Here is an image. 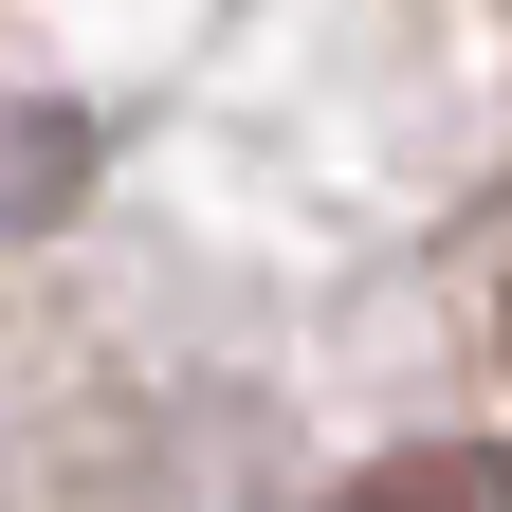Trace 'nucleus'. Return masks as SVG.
<instances>
[{
	"instance_id": "1",
	"label": "nucleus",
	"mask_w": 512,
	"mask_h": 512,
	"mask_svg": "<svg viewBox=\"0 0 512 512\" xmlns=\"http://www.w3.org/2000/svg\"><path fill=\"white\" fill-rule=\"evenodd\" d=\"M366 512H512L494 458H403V476H366Z\"/></svg>"
}]
</instances>
